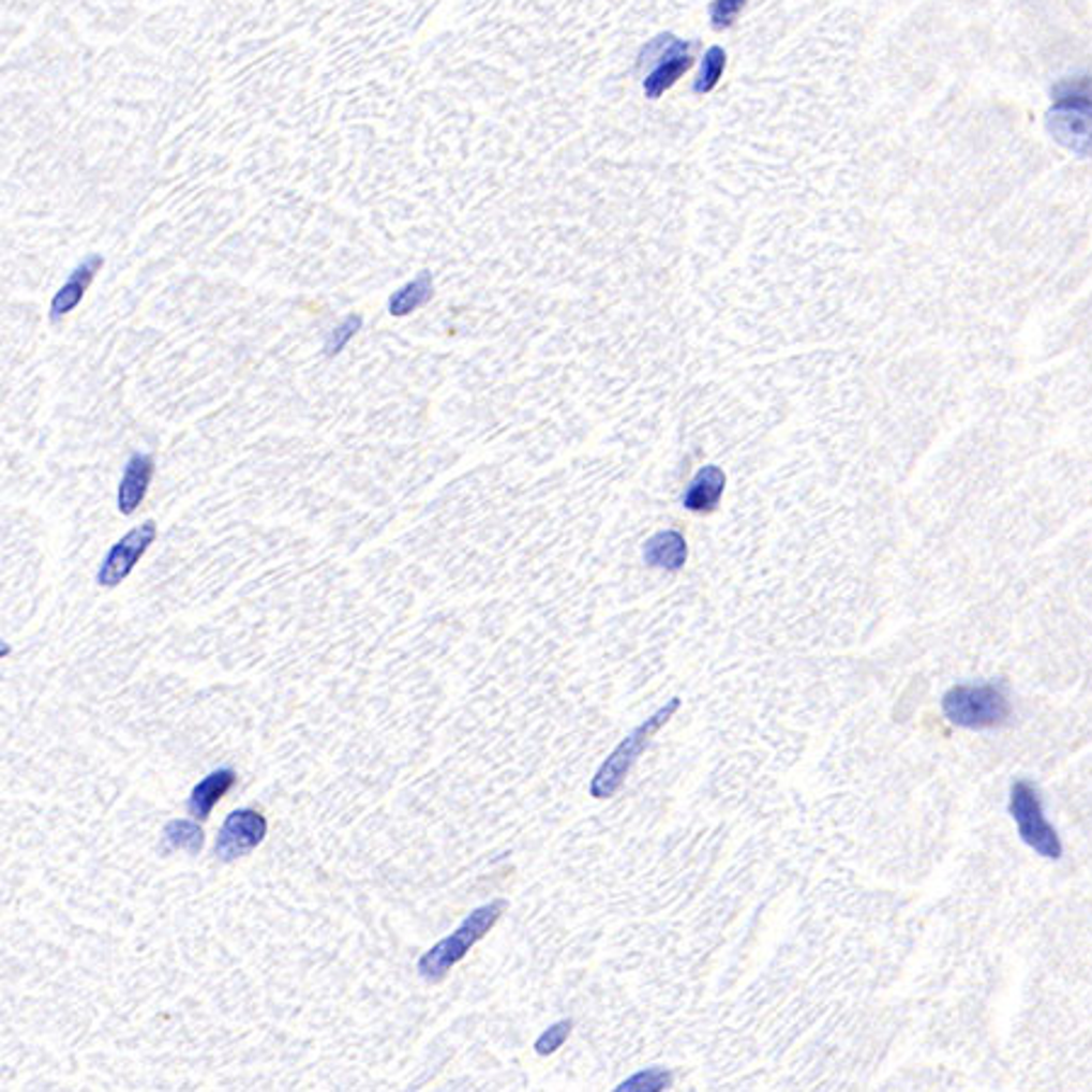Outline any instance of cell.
Here are the masks:
<instances>
[{"instance_id":"obj_1","label":"cell","mask_w":1092,"mask_h":1092,"mask_svg":"<svg viewBox=\"0 0 1092 1092\" xmlns=\"http://www.w3.org/2000/svg\"><path fill=\"white\" fill-rule=\"evenodd\" d=\"M506 908L508 901L500 898V901L479 906L476 911L466 915L462 925H459L452 934L439 940L435 947H430L423 957L418 959L420 978L430 981V984L443 981L449 971H452V967H457V963L466 957V952H469L476 942L483 940L485 932H491L493 925L500 921L503 913H506Z\"/></svg>"},{"instance_id":"obj_2","label":"cell","mask_w":1092,"mask_h":1092,"mask_svg":"<svg viewBox=\"0 0 1092 1092\" xmlns=\"http://www.w3.org/2000/svg\"><path fill=\"white\" fill-rule=\"evenodd\" d=\"M677 709H680V700L673 697V700L665 706H660L656 714H650L646 721H641L634 731L627 733V738H622L617 743V748L610 752L608 760H604L598 767V773H595L590 782V796H595V799H610V796L617 794L624 779L631 773V767H634L637 760L641 758V752L646 750L650 738L673 719V714Z\"/></svg>"},{"instance_id":"obj_3","label":"cell","mask_w":1092,"mask_h":1092,"mask_svg":"<svg viewBox=\"0 0 1092 1092\" xmlns=\"http://www.w3.org/2000/svg\"><path fill=\"white\" fill-rule=\"evenodd\" d=\"M942 712L959 729H993L1011 717V702L996 685H957L942 697Z\"/></svg>"},{"instance_id":"obj_4","label":"cell","mask_w":1092,"mask_h":1092,"mask_svg":"<svg viewBox=\"0 0 1092 1092\" xmlns=\"http://www.w3.org/2000/svg\"><path fill=\"white\" fill-rule=\"evenodd\" d=\"M1007 809H1011V816L1017 823V833H1020L1024 846H1030L1036 855L1046 859H1059L1063 855L1059 833L1044 819L1039 794H1036V789L1030 782L1020 779V782L1013 784Z\"/></svg>"},{"instance_id":"obj_5","label":"cell","mask_w":1092,"mask_h":1092,"mask_svg":"<svg viewBox=\"0 0 1092 1092\" xmlns=\"http://www.w3.org/2000/svg\"><path fill=\"white\" fill-rule=\"evenodd\" d=\"M639 63L654 66L644 78V93L648 100H658L692 66V47L675 34H658L641 51Z\"/></svg>"},{"instance_id":"obj_6","label":"cell","mask_w":1092,"mask_h":1092,"mask_svg":"<svg viewBox=\"0 0 1092 1092\" xmlns=\"http://www.w3.org/2000/svg\"><path fill=\"white\" fill-rule=\"evenodd\" d=\"M1051 139L1076 155H1092V98H1053L1046 113Z\"/></svg>"},{"instance_id":"obj_7","label":"cell","mask_w":1092,"mask_h":1092,"mask_svg":"<svg viewBox=\"0 0 1092 1092\" xmlns=\"http://www.w3.org/2000/svg\"><path fill=\"white\" fill-rule=\"evenodd\" d=\"M155 537H159V525H155V520H146L141 525L126 532L122 539H117L115 544L109 547L107 556L98 568L95 583L100 587H117L119 583H124L136 568V564L141 562V556L149 552Z\"/></svg>"},{"instance_id":"obj_8","label":"cell","mask_w":1092,"mask_h":1092,"mask_svg":"<svg viewBox=\"0 0 1092 1092\" xmlns=\"http://www.w3.org/2000/svg\"><path fill=\"white\" fill-rule=\"evenodd\" d=\"M268 835V819L255 809H238L226 816L216 835L214 855L219 862H236L260 846Z\"/></svg>"},{"instance_id":"obj_9","label":"cell","mask_w":1092,"mask_h":1092,"mask_svg":"<svg viewBox=\"0 0 1092 1092\" xmlns=\"http://www.w3.org/2000/svg\"><path fill=\"white\" fill-rule=\"evenodd\" d=\"M103 268H105V258L100 253H90L88 258H83L76 268H73L69 280L61 284V289L54 294V299H51V306H49L51 324H59V320L66 318L71 311H76L83 297H86V291L90 289V284H93L95 274Z\"/></svg>"},{"instance_id":"obj_10","label":"cell","mask_w":1092,"mask_h":1092,"mask_svg":"<svg viewBox=\"0 0 1092 1092\" xmlns=\"http://www.w3.org/2000/svg\"><path fill=\"white\" fill-rule=\"evenodd\" d=\"M153 472H155V459L149 452H134L130 459H126L122 481H119V489H117V510L122 512V515L130 518L136 510H139V506L146 498V493H149Z\"/></svg>"},{"instance_id":"obj_11","label":"cell","mask_w":1092,"mask_h":1092,"mask_svg":"<svg viewBox=\"0 0 1092 1092\" xmlns=\"http://www.w3.org/2000/svg\"><path fill=\"white\" fill-rule=\"evenodd\" d=\"M236 773L231 767H222V769H214V773H209L201 782L195 784V789L190 792V799H188V811L195 821H207L209 816H212L214 806L224 799V796L228 794V789H231L236 784Z\"/></svg>"},{"instance_id":"obj_12","label":"cell","mask_w":1092,"mask_h":1092,"mask_svg":"<svg viewBox=\"0 0 1092 1092\" xmlns=\"http://www.w3.org/2000/svg\"><path fill=\"white\" fill-rule=\"evenodd\" d=\"M644 558L648 566L665 568V571H680L687 562V541L675 529L658 532L644 547Z\"/></svg>"},{"instance_id":"obj_13","label":"cell","mask_w":1092,"mask_h":1092,"mask_svg":"<svg viewBox=\"0 0 1092 1092\" xmlns=\"http://www.w3.org/2000/svg\"><path fill=\"white\" fill-rule=\"evenodd\" d=\"M723 485H727V476L719 466H704L697 472L690 489L683 495L685 508L692 512H712L721 498Z\"/></svg>"},{"instance_id":"obj_14","label":"cell","mask_w":1092,"mask_h":1092,"mask_svg":"<svg viewBox=\"0 0 1092 1092\" xmlns=\"http://www.w3.org/2000/svg\"><path fill=\"white\" fill-rule=\"evenodd\" d=\"M435 294V280H433V272H420L418 278H413L410 282L403 284V287H399L397 291L391 294L389 297V314L391 316H408L413 314V311H418L420 306H425L430 299H433Z\"/></svg>"},{"instance_id":"obj_15","label":"cell","mask_w":1092,"mask_h":1092,"mask_svg":"<svg viewBox=\"0 0 1092 1092\" xmlns=\"http://www.w3.org/2000/svg\"><path fill=\"white\" fill-rule=\"evenodd\" d=\"M205 848V831L197 821L173 819L163 828V852L185 850L190 855H199Z\"/></svg>"},{"instance_id":"obj_16","label":"cell","mask_w":1092,"mask_h":1092,"mask_svg":"<svg viewBox=\"0 0 1092 1092\" xmlns=\"http://www.w3.org/2000/svg\"><path fill=\"white\" fill-rule=\"evenodd\" d=\"M723 69H727V51H723L721 47L706 49L704 59H702L700 76H697V80H694V93L697 95L712 93L723 76Z\"/></svg>"},{"instance_id":"obj_17","label":"cell","mask_w":1092,"mask_h":1092,"mask_svg":"<svg viewBox=\"0 0 1092 1092\" xmlns=\"http://www.w3.org/2000/svg\"><path fill=\"white\" fill-rule=\"evenodd\" d=\"M362 326H364V318L360 314H350V316H345L333 330H328L324 338V355L328 357V360H333V357L341 355L347 347V343H350L353 338L360 333Z\"/></svg>"},{"instance_id":"obj_18","label":"cell","mask_w":1092,"mask_h":1092,"mask_svg":"<svg viewBox=\"0 0 1092 1092\" xmlns=\"http://www.w3.org/2000/svg\"><path fill=\"white\" fill-rule=\"evenodd\" d=\"M670 1086H673V1076H670L668 1071L646 1068V1071H639L631 1078L624 1080L617 1090H622V1092H634V1090L658 1092V1090H668Z\"/></svg>"},{"instance_id":"obj_19","label":"cell","mask_w":1092,"mask_h":1092,"mask_svg":"<svg viewBox=\"0 0 1092 1092\" xmlns=\"http://www.w3.org/2000/svg\"><path fill=\"white\" fill-rule=\"evenodd\" d=\"M571 1030H573V1020H562V1022L552 1024L549 1030H544L537 1036L535 1051L539 1053V1057H552V1053L562 1049L564 1042L568 1039V1034H571Z\"/></svg>"},{"instance_id":"obj_20","label":"cell","mask_w":1092,"mask_h":1092,"mask_svg":"<svg viewBox=\"0 0 1092 1092\" xmlns=\"http://www.w3.org/2000/svg\"><path fill=\"white\" fill-rule=\"evenodd\" d=\"M746 3L748 0H714L709 5V20L714 30L721 32L736 23V17L741 15L743 8H746Z\"/></svg>"},{"instance_id":"obj_21","label":"cell","mask_w":1092,"mask_h":1092,"mask_svg":"<svg viewBox=\"0 0 1092 1092\" xmlns=\"http://www.w3.org/2000/svg\"><path fill=\"white\" fill-rule=\"evenodd\" d=\"M1092 98V76L1063 78L1051 90V98Z\"/></svg>"}]
</instances>
